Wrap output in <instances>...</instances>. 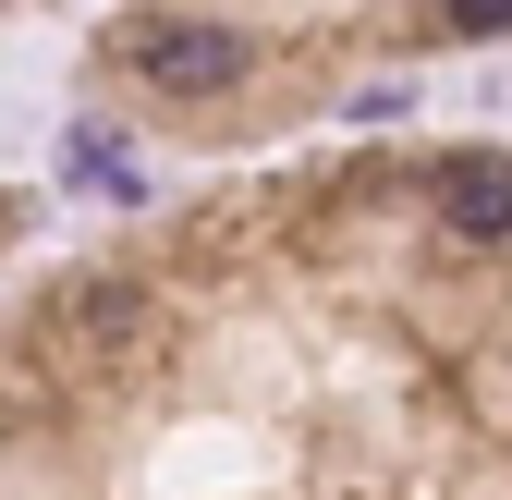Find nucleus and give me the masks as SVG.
Masks as SVG:
<instances>
[{
	"label": "nucleus",
	"instance_id": "nucleus-1",
	"mask_svg": "<svg viewBox=\"0 0 512 500\" xmlns=\"http://www.w3.org/2000/svg\"><path fill=\"white\" fill-rule=\"evenodd\" d=\"M147 86H244V37L232 25H159L147 37Z\"/></svg>",
	"mask_w": 512,
	"mask_h": 500
},
{
	"label": "nucleus",
	"instance_id": "nucleus-2",
	"mask_svg": "<svg viewBox=\"0 0 512 500\" xmlns=\"http://www.w3.org/2000/svg\"><path fill=\"white\" fill-rule=\"evenodd\" d=\"M439 220H452L464 244H500L512 232V159H464L452 183H439Z\"/></svg>",
	"mask_w": 512,
	"mask_h": 500
},
{
	"label": "nucleus",
	"instance_id": "nucleus-3",
	"mask_svg": "<svg viewBox=\"0 0 512 500\" xmlns=\"http://www.w3.org/2000/svg\"><path fill=\"white\" fill-rule=\"evenodd\" d=\"M61 159H74V183H86V196H147V159L122 147V135H98V122H86Z\"/></svg>",
	"mask_w": 512,
	"mask_h": 500
},
{
	"label": "nucleus",
	"instance_id": "nucleus-4",
	"mask_svg": "<svg viewBox=\"0 0 512 500\" xmlns=\"http://www.w3.org/2000/svg\"><path fill=\"white\" fill-rule=\"evenodd\" d=\"M452 25H464V37H500V25H512V0H452Z\"/></svg>",
	"mask_w": 512,
	"mask_h": 500
}]
</instances>
